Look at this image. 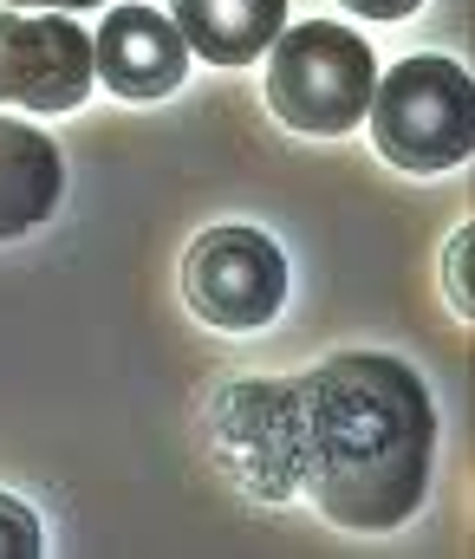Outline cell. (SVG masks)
Returning <instances> with one entry per match:
<instances>
[{
	"instance_id": "obj_9",
	"label": "cell",
	"mask_w": 475,
	"mask_h": 559,
	"mask_svg": "<svg viewBox=\"0 0 475 559\" xmlns=\"http://www.w3.org/2000/svg\"><path fill=\"white\" fill-rule=\"evenodd\" d=\"M39 547H46V540H39L33 508L13 501V495H0V559H33Z\"/></svg>"
},
{
	"instance_id": "obj_7",
	"label": "cell",
	"mask_w": 475,
	"mask_h": 559,
	"mask_svg": "<svg viewBox=\"0 0 475 559\" xmlns=\"http://www.w3.org/2000/svg\"><path fill=\"white\" fill-rule=\"evenodd\" d=\"M169 26L209 66H254L287 26V0H169Z\"/></svg>"
},
{
	"instance_id": "obj_4",
	"label": "cell",
	"mask_w": 475,
	"mask_h": 559,
	"mask_svg": "<svg viewBox=\"0 0 475 559\" xmlns=\"http://www.w3.org/2000/svg\"><path fill=\"white\" fill-rule=\"evenodd\" d=\"M182 299L215 332H261L287 299V254L261 228H209L182 254Z\"/></svg>"
},
{
	"instance_id": "obj_12",
	"label": "cell",
	"mask_w": 475,
	"mask_h": 559,
	"mask_svg": "<svg viewBox=\"0 0 475 559\" xmlns=\"http://www.w3.org/2000/svg\"><path fill=\"white\" fill-rule=\"evenodd\" d=\"M0 7H20V13H66V7H98V0H0Z\"/></svg>"
},
{
	"instance_id": "obj_2",
	"label": "cell",
	"mask_w": 475,
	"mask_h": 559,
	"mask_svg": "<svg viewBox=\"0 0 475 559\" xmlns=\"http://www.w3.org/2000/svg\"><path fill=\"white\" fill-rule=\"evenodd\" d=\"M378 85V59L352 26L307 20L268 46V111L300 138H345Z\"/></svg>"
},
{
	"instance_id": "obj_5",
	"label": "cell",
	"mask_w": 475,
	"mask_h": 559,
	"mask_svg": "<svg viewBox=\"0 0 475 559\" xmlns=\"http://www.w3.org/2000/svg\"><path fill=\"white\" fill-rule=\"evenodd\" d=\"M92 79V33H79L66 13L0 7V105L79 111Z\"/></svg>"
},
{
	"instance_id": "obj_8",
	"label": "cell",
	"mask_w": 475,
	"mask_h": 559,
	"mask_svg": "<svg viewBox=\"0 0 475 559\" xmlns=\"http://www.w3.org/2000/svg\"><path fill=\"white\" fill-rule=\"evenodd\" d=\"M59 189H66V163L52 138H39L20 118H0V241L33 235L59 209Z\"/></svg>"
},
{
	"instance_id": "obj_6",
	"label": "cell",
	"mask_w": 475,
	"mask_h": 559,
	"mask_svg": "<svg viewBox=\"0 0 475 559\" xmlns=\"http://www.w3.org/2000/svg\"><path fill=\"white\" fill-rule=\"evenodd\" d=\"M92 72L118 92V98H138V105H151V98H169L176 85H182V72H189V46H182V33L163 20L157 7H111L105 13V26H98V39H92Z\"/></svg>"
},
{
	"instance_id": "obj_11",
	"label": "cell",
	"mask_w": 475,
	"mask_h": 559,
	"mask_svg": "<svg viewBox=\"0 0 475 559\" xmlns=\"http://www.w3.org/2000/svg\"><path fill=\"white\" fill-rule=\"evenodd\" d=\"M339 7H352L358 20H404V13H417L424 0H339Z\"/></svg>"
},
{
	"instance_id": "obj_3",
	"label": "cell",
	"mask_w": 475,
	"mask_h": 559,
	"mask_svg": "<svg viewBox=\"0 0 475 559\" xmlns=\"http://www.w3.org/2000/svg\"><path fill=\"white\" fill-rule=\"evenodd\" d=\"M365 124H371V143L391 169H411V176L456 169V163H470L475 143L470 72L443 52H417L371 85Z\"/></svg>"
},
{
	"instance_id": "obj_1",
	"label": "cell",
	"mask_w": 475,
	"mask_h": 559,
	"mask_svg": "<svg viewBox=\"0 0 475 559\" xmlns=\"http://www.w3.org/2000/svg\"><path fill=\"white\" fill-rule=\"evenodd\" d=\"M209 455L254 501H313L332 527L384 534L424 508L437 411L384 352H339L307 378L228 384L209 404Z\"/></svg>"
},
{
	"instance_id": "obj_10",
	"label": "cell",
	"mask_w": 475,
	"mask_h": 559,
	"mask_svg": "<svg viewBox=\"0 0 475 559\" xmlns=\"http://www.w3.org/2000/svg\"><path fill=\"white\" fill-rule=\"evenodd\" d=\"M443 293H450L456 319H470V228H456L443 248Z\"/></svg>"
}]
</instances>
